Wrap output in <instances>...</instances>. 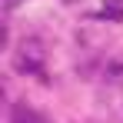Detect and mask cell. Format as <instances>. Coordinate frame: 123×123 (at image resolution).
I'll return each instance as SVG.
<instances>
[{"instance_id": "7a4b0ae2", "label": "cell", "mask_w": 123, "mask_h": 123, "mask_svg": "<svg viewBox=\"0 0 123 123\" xmlns=\"http://www.w3.org/2000/svg\"><path fill=\"white\" fill-rule=\"evenodd\" d=\"M10 123H43L30 106H23V103H17L13 110H10Z\"/></svg>"}, {"instance_id": "6da1fadb", "label": "cell", "mask_w": 123, "mask_h": 123, "mask_svg": "<svg viewBox=\"0 0 123 123\" xmlns=\"http://www.w3.org/2000/svg\"><path fill=\"white\" fill-rule=\"evenodd\" d=\"M13 63H17V70H23V73H37V77H43V53L30 43H23V50L13 57Z\"/></svg>"}]
</instances>
